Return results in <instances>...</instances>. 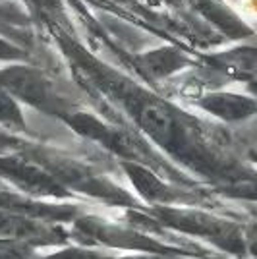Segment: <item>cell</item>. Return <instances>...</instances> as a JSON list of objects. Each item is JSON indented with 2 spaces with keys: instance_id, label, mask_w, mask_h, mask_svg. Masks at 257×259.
<instances>
[{
  "instance_id": "1",
  "label": "cell",
  "mask_w": 257,
  "mask_h": 259,
  "mask_svg": "<svg viewBox=\"0 0 257 259\" xmlns=\"http://www.w3.org/2000/svg\"><path fill=\"white\" fill-rule=\"evenodd\" d=\"M0 87L8 91L12 97H20L33 105L49 107L51 99V83L45 76L31 68H8L0 74Z\"/></svg>"
},
{
  "instance_id": "4",
  "label": "cell",
  "mask_w": 257,
  "mask_h": 259,
  "mask_svg": "<svg viewBox=\"0 0 257 259\" xmlns=\"http://www.w3.org/2000/svg\"><path fill=\"white\" fill-rule=\"evenodd\" d=\"M0 122H8V124H20L22 126V114L20 108L16 105V101L8 91H4L0 87Z\"/></svg>"
},
{
  "instance_id": "2",
  "label": "cell",
  "mask_w": 257,
  "mask_h": 259,
  "mask_svg": "<svg viewBox=\"0 0 257 259\" xmlns=\"http://www.w3.org/2000/svg\"><path fill=\"white\" fill-rule=\"evenodd\" d=\"M201 107L223 120H244L257 112V99L236 93H211L201 99Z\"/></svg>"
},
{
  "instance_id": "3",
  "label": "cell",
  "mask_w": 257,
  "mask_h": 259,
  "mask_svg": "<svg viewBox=\"0 0 257 259\" xmlns=\"http://www.w3.org/2000/svg\"><path fill=\"white\" fill-rule=\"evenodd\" d=\"M145 68H149L153 76H164L176 70L184 60L176 53H166V51H157V53L145 56Z\"/></svg>"
}]
</instances>
